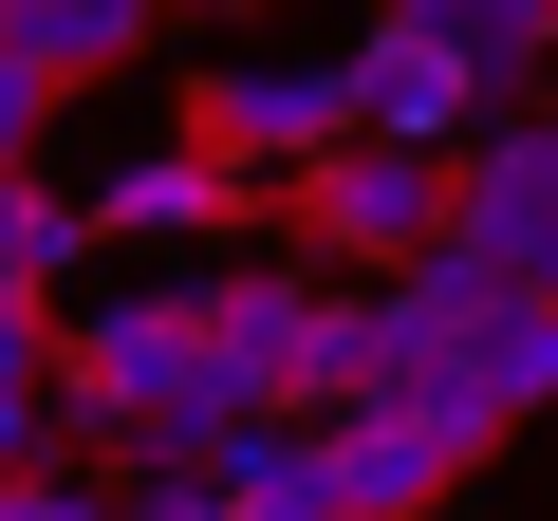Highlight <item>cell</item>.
Listing matches in <instances>:
<instances>
[{"mask_svg":"<svg viewBox=\"0 0 558 521\" xmlns=\"http://www.w3.org/2000/svg\"><path fill=\"white\" fill-rule=\"evenodd\" d=\"M57 373L94 391V428H112V484L131 465H223L260 410H242V373H223V317H205V280H149V299H94L75 336H57Z\"/></svg>","mask_w":558,"mask_h":521,"instance_id":"6da1fadb","label":"cell"},{"mask_svg":"<svg viewBox=\"0 0 558 521\" xmlns=\"http://www.w3.org/2000/svg\"><path fill=\"white\" fill-rule=\"evenodd\" d=\"M186 149L242 186H317L336 149H373V75L354 57H205L186 75Z\"/></svg>","mask_w":558,"mask_h":521,"instance_id":"7a4b0ae2","label":"cell"},{"mask_svg":"<svg viewBox=\"0 0 558 521\" xmlns=\"http://www.w3.org/2000/svg\"><path fill=\"white\" fill-rule=\"evenodd\" d=\"M279 205H299L373 299L410 280V260H447V242H465V168H428V149H336L317 186H279Z\"/></svg>","mask_w":558,"mask_h":521,"instance_id":"3957f363","label":"cell"},{"mask_svg":"<svg viewBox=\"0 0 558 521\" xmlns=\"http://www.w3.org/2000/svg\"><path fill=\"white\" fill-rule=\"evenodd\" d=\"M205 317H223V373L260 428H317V336H336V280L299 260H205Z\"/></svg>","mask_w":558,"mask_h":521,"instance_id":"277c9868","label":"cell"},{"mask_svg":"<svg viewBox=\"0 0 558 521\" xmlns=\"http://www.w3.org/2000/svg\"><path fill=\"white\" fill-rule=\"evenodd\" d=\"M149 38H168L149 0H20V20H0V149H38V112L94 94V75H131Z\"/></svg>","mask_w":558,"mask_h":521,"instance_id":"5b68a950","label":"cell"},{"mask_svg":"<svg viewBox=\"0 0 558 521\" xmlns=\"http://www.w3.org/2000/svg\"><path fill=\"white\" fill-rule=\"evenodd\" d=\"M317 465H336V502H354V521H428V502H465L484 428H447V410H336V428H317Z\"/></svg>","mask_w":558,"mask_h":521,"instance_id":"8992f818","label":"cell"},{"mask_svg":"<svg viewBox=\"0 0 558 521\" xmlns=\"http://www.w3.org/2000/svg\"><path fill=\"white\" fill-rule=\"evenodd\" d=\"M465 242L502 260L521 299H558V112H502L465 149Z\"/></svg>","mask_w":558,"mask_h":521,"instance_id":"52a82bcc","label":"cell"},{"mask_svg":"<svg viewBox=\"0 0 558 521\" xmlns=\"http://www.w3.org/2000/svg\"><path fill=\"white\" fill-rule=\"evenodd\" d=\"M391 38H410V57H447V75L484 94V131H502V112H558V94H539L558 0H391Z\"/></svg>","mask_w":558,"mask_h":521,"instance_id":"ba28073f","label":"cell"},{"mask_svg":"<svg viewBox=\"0 0 558 521\" xmlns=\"http://www.w3.org/2000/svg\"><path fill=\"white\" fill-rule=\"evenodd\" d=\"M260 205H279V186H242V168H205L186 131H168V149H131V168L94 186V223H112V242H205V223H260Z\"/></svg>","mask_w":558,"mask_h":521,"instance_id":"9c48e42d","label":"cell"},{"mask_svg":"<svg viewBox=\"0 0 558 521\" xmlns=\"http://www.w3.org/2000/svg\"><path fill=\"white\" fill-rule=\"evenodd\" d=\"M75 447H112L75 373H0V484H75Z\"/></svg>","mask_w":558,"mask_h":521,"instance_id":"30bf717a","label":"cell"},{"mask_svg":"<svg viewBox=\"0 0 558 521\" xmlns=\"http://www.w3.org/2000/svg\"><path fill=\"white\" fill-rule=\"evenodd\" d=\"M223 484H242V521H354V502H336V465H317V428H242V447H223Z\"/></svg>","mask_w":558,"mask_h":521,"instance_id":"8fae6325","label":"cell"},{"mask_svg":"<svg viewBox=\"0 0 558 521\" xmlns=\"http://www.w3.org/2000/svg\"><path fill=\"white\" fill-rule=\"evenodd\" d=\"M131 521H242L223 465H131Z\"/></svg>","mask_w":558,"mask_h":521,"instance_id":"7c38bea8","label":"cell"},{"mask_svg":"<svg viewBox=\"0 0 558 521\" xmlns=\"http://www.w3.org/2000/svg\"><path fill=\"white\" fill-rule=\"evenodd\" d=\"M0 521H131V484H0Z\"/></svg>","mask_w":558,"mask_h":521,"instance_id":"4fadbf2b","label":"cell"}]
</instances>
